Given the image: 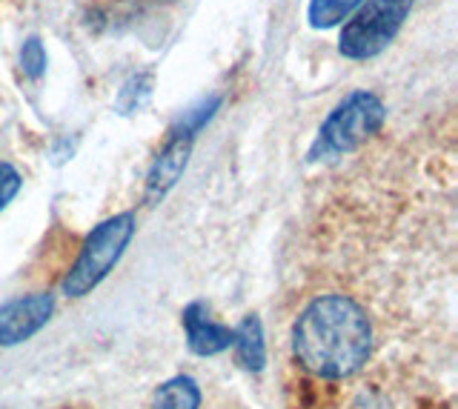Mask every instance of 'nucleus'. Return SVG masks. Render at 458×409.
<instances>
[{
  "label": "nucleus",
  "instance_id": "nucleus-6",
  "mask_svg": "<svg viewBox=\"0 0 458 409\" xmlns=\"http://www.w3.org/2000/svg\"><path fill=\"white\" fill-rule=\"evenodd\" d=\"M52 313H55V298L49 292L26 295V298L0 306V346H14L29 341L35 332L47 327Z\"/></svg>",
  "mask_w": 458,
  "mask_h": 409
},
{
  "label": "nucleus",
  "instance_id": "nucleus-1",
  "mask_svg": "<svg viewBox=\"0 0 458 409\" xmlns=\"http://www.w3.org/2000/svg\"><path fill=\"white\" fill-rule=\"evenodd\" d=\"M372 344V318L352 295H315L293 323V363L324 384L361 372L369 363Z\"/></svg>",
  "mask_w": 458,
  "mask_h": 409
},
{
  "label": "nucleus",
  "instance_id": "nucleus-10",
  "mask_svg": "<svg viewBox=\"0 0 458 409\" xmlns=\"http://www.w3.org/2000/svg\"><path fill=\"white\" fill-rule=\"evenodd\" d=\"M364 0H310L307 21L312 29H333L341 21H347Z\"/></svg>",
  "mask_w": 458,
  "mask_h": 409
},
{
  "label": "nucleus",
  "instance_id": "nucleus-8",
  "mask_svg": "<svg viewBox=\"0 0 458 409\" xmlns=\"http://www.w3.org/2000/svg\"><path fill=\"white\" fill-rule=\"evenodd\" d=\"M235 355H238V363H243L247 370L258 372L267 361V349H264V330H261V321L255 315H250L247 321L241 323L235 330Z\"/></svg>",
  "mask_w": 458,
  "mask_h": 409
},
{
  "label": "nucleus",
  "instance_id": "nucleus-11",
  "mask_svg": "<svg viewBox=\"0 0 458 409\" xmlns=\"http://www.w3.org/2000/svg\"><path fill=\"white\" fill-rule=\"evenodd\" d=\"M149 95H152V75L138 72L123 83V89L118 95V109L123 112V115H132V112H138L143 104L149 101Z\"/></svg>",
  "mask_w": 458,
  "mask_h": 409
},
{
  "label": "nucleus",
  "instance_id": "nucleus-3",
  "mask_svg": "<svg viewBox=\"0 0 458 409\" xmlns=\"http://www.w3.org/2000/svg\"><path fill=\"white\" fill-rule=\"evenodd\" d=\"M132 235H135L132 213L112 215L104 223H98L92 235L86 238L75 266H72L69 275L64 278V295H69V298H83L86 292H92L100 280L112 272V266L121 261L123 249L132 241Z\"/></svg>",
  "mask_w": 458,
  "mask_h": 409
},
{
  "label": "nucleus",
  "instance_id": "nucleus-9",
  "mask_svg": "<svg viewBox=\"0 0 458 409\" xmlns=\"http://www.w3.org/2000/svg\"><path fill=\"white\" fill-rule=\"evenodd\" d=\"M200 406V389L192 378H172L164 387H157L152 409H198Z\"/></svg>",
  "mask_w": 458,
  "mask_h": 409
},
{
  "label": "nucleus",
  "instance_id": "nucleus-13",
  "mask_svg": "<svg viewBox=\"0 0 458 409\" xmlns=\"http://www.w3.org/2000/svg\"><path fill=\"white\" fill-rule=\"evenodd\" d=\"M21 187H23V178L18 169L6 161H0V213L12 204V197L21 192Z\"/></svg>",
  "mask_w": 458,
  "mask_h": 409
},
{
  "label": "nucleus",
  "instance_id": "nucleus-4",
  "mask_svg": "<svg viewBox=\"0 0 458 409\" xmlns=\"http://www.w3.org/2000/svg\"><path fill=\"white\" fill-rule=\"evenodd\" d=\"M221 106V97L212 95L209 101H200L190 112H183L178 123L169 129V138L164 149L155 154V161L147 172V187H143V201L147 204H161L164 197L175 189V183L181 180L186 163H190V154L195 146V135L204 129L207 121L215 115V109Z\"/></svg>",
  "mask_w": 458,
  "mask_h": 409
},
{
  "label": "nucleus",
  "instance_id": "nucleus-5",
  "mask_svg": "<svg viewBox=\"0 0 458 409\" xmlns=\"http://www.w3.org/2000/svg\"><path fill=\"white\" fill-rule=\"evenodd\" d=\"M415 0H367L355 15L344 23L338 52L350 61H367L381 54L401 32Z\"/></svg>",
  "mask_w": 458,
  "mask_h": 409
},
{
  "label": "nucleus",
  "instance_id": "nucleus-2",
  "mask_svg": "<svg viewBox=\"0 0 458 409\" xmlns=\"http://www.w3.org/2000/svg\"><path fill=\"white\" fill-rule=\"evenodd\" d=\"M386 118V106L381 104V97L372 92H350L338 106L329 112L327 121L321 123L318 138L310 149V158H335V154H347L367 144V138L376 135Z\"/></svg>",
  "mask_w": 458,
  "mask_h": 409
},
{
  "label": "nucleus",
  "instance_id": "nucleus-12",
  "mask_svg": "<svg viewBox=\"0 0 458 409\" xmlns=\"http://www.w3.org/2000/svg\"><path fill=\"white\" fill-rule=\"evenodd\" d=\"M21 69L26 78L38 80L43 72H47V49H43L40 38H26L23 46H21Z\"/></svg>",
  "mask_w": 458,
  "mask_h": 409
},
{
  "label": "nucleus",
  "instance_id": "nucleus-7",
  "mask_svg": "<svg viewBox=\"0 0 458 409\" xmlns=\"http://www.w3.org/2000/svg\"><path fill=\"white\" fill-rule=\"evenodd\" d=\"M183 327H186V344L195 355H218V352L229 349L235 341V330L215 323L204 304H190L183 309Z\"/></svg>",
  "mask_w": 458,
  "mask_h": 409
}]
</instances>
